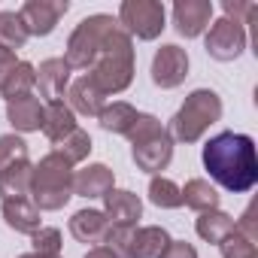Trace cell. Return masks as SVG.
<instances>
[{"mask_svg":"<svg viewBox=\"0 0 258 258\" xmlns=\"http://www.w3.org/2000/svg\"><path fill=\"white\" fill-rule=\"evenodd\" d=\"M115 28H118V19L103 16V13L82 19V22L73 28V34H70V40H67V49H64L67 67H70V70H88V67L97 61V55H100L106 37H109Z\"/></svg>","mask_w":258,"mask_h":258,"instance_id":"8992f818","label":"cell"},{"mask_svg":"<svg viewBox=\"0 0 258 258\" xmlns=\"http://www.w3.org/2000/svg\"><path fill=\"white\" fill-rule=\"evenodd\" d=\"M19 258H61V255H37V252H25V255H19Z\"/></svg>","mask_w":258,"mask_h":258,"instance_id":"8d00e7d4","label":"cell"},{"mask_svg":"<svg viewBox=\"0 0 258 258\" xmlns=\"http://www.w3.org/2000/svg\"><path fill=\"white\" fill-rule=\"evenodd\" d=\"M201 161H204V170L210 173L213 185H219L225 191L246 195L258 185V152H255V140L249 134L222 131V134L210 137L204 143Z\"/></svg>","mask_w":258,"mask_h":258,"instance_id":"6da1fadb","label":"cell"},{"mask_svg":"<svg viewBox=\"0 0 258 258\" xmlns=\"http://www.w3.org/2000/svg\"><path fill=\"white\" fill-rule=\"evenodd\" d=\"M219 118H222V97L213 88H195L173 112L167 134L173 137V143H198Z\"/></svg>","mask_w":258,"mask_h":258,"instance_id":"5b68a950","label":"cell"},{"mask_svg":"<svg viewBox=\"0 0 258 258\" xmlns=\"http://www.w3.org/2000/svg\"><path fill=\"white\" fill-rule=\"evenodd\" d=\"M204 49L213 61H237L246 49V28L231 22V19H219V22H210V31H207V40H204Z\"/></svg>","mask_w":258,"mask_h":258,"instance_id":"ba28073f","label":"cell"},{"mask_svg":"<svg viewBox=\"0 0 258 258\" xmlns=\"http://www.w3.org/2000/svg\"><path fill=\"white\" fill-rule=\"evenodd\" d=\"M167 246H170L167 228H161V225L134 228L131 243H127V258H161Z\"/></svg>","mask_w":258,"mask_h":258,"instance_id":"d6986e66","label":"cell"},{"mask_svg":"<svg viewBox=\"0 0 258 258\" xmlns=\"http://www.w3.org/2000/svg\"><path fill=\"white\" fill-rule=\"evenodd\" d=\"M31 246L37 255H61V231L58 228H40L37 234H31Z\"/></svg>","mask_w":258,"mask_h":258,"instance_id":"4dcf8cb0","label":"cell"},{"mask_svg":"<svg viewBox=\"0 0 258 258\" xmlns=\"http://www.w3.org/2000/svg\"><path fill=\"white\" fill-rule=\"evenodd\" d=\"M161 258H198V249L185 240H170V246L164 249Z\"/></svg>","mask_w":258,"mask_h":258,"instance_id":"836d02e7","label":"cell"},{"mask_svg":"<svg viewBox=\"0 0 258 258\" xmlns=\"http://www.w3.org/2000/svg\"><path fill=\"white\" fill-rule=\"evenodd\" d=\"M0 216H4L7 228H13L16 234H37L43 228V216L40 210L31 204V198H13L0 204Z\"/></svg>","mask_w":258,"mask_h":258,"instance_id":"ac0fdd59","label":"cell"},{"mask_svg":"<svg viewBox=\"0 0 258 258\" xmlns=\"http://www.w3.org/2000/svg\"><path fill=\"white\" fill-rule=\"evenodd\" d=\"M219 252H222V258H255V243L246 240L243 234L231 231V234L219 243Z\"/></svg>","mask_w":258,"mask_h":258,"instance_id":"f546056e","label":"cell"},{"mask_svg":"<svg viewBox=\"0 0 258 258\" xmlns=\"http://www.w3.org/2000/svg\"><path fill=\"white\" fill-rule=\"evenodd\" d=\"M234 231L237 234H243L246 240H252V243H258V222H255V204H249L243 213H240V219H234Z\"/></svg>","mask_w":258,"mask_h":258,"instance_id":"d6a6232c","label":"cell"},{"mask_svg":"<svg viewBox=\"0 0 258 258\" xmlns=\"http://www.w3.org/2000/svg\"><path fill=\"white\" fill-rule=\"evenodd\" d=\"M82 258H118V255H115L109 246H91V249H88Z\"/></svg>","mask_w":258,"mask_h":258,"instance_id":"d590c367","label":"cell"},{"mask_svg":"<svg viewBox=\"0 0 258 258\" xmlns=\"http://www.w3.org/2000/svg\"><path fill=\"white\" fill-rule=\"evenodd\" d=\"M167 22V10L158 0H124L118 7V25L127 37L137 40H158Z\"/></svg>","mask_w":258,"mask_h":258,"instance_id":"52a82bcc","label":"cell"},{"mask_svg":"<svg viewBox=\"0 0 258 258\" xmlns=\"http://www.w3.org/2000/svg\"><path fill=\"white\" fill-rule=\"evenodd\" d=\"M25 158H28V143L19 134H4L0 137V170H4L7 164L25 161Z\"/></svg>","mask_w":258,"mask_h":258,"instance_id":"f1b7e54d","label":"cell"},{"mask_svg":"<svg viewBox=\"0 0 258 258\" xmlns=\"http://www.w3.org/2000/svg\"><path fill=\"white\" fill-rule=\"evenodd\" d=\"M103 216L112 228H137L143 216V201L127 188H112L103 195Z\"/></svg>","mask_w":258,"mask_h":258,"instance_id":"7c38bea8","label":"cell"},{"mask_svg":"<svg viewBox=\"0 0 258 258\" xmlns=\"http://www.w3.org/2000/svg\"><path fill=\"white\" fill-rule=\"evenodd\" d=\"M149 73H152V82L158 88H164V91L179 88L185 82V76H188V55H185V49L176 46V43H164L155 52Z\"/></svg>","mask_w":258,"mask_h":258,"instance_id":"9c48e42d","label":"cell"},{"mask_svg":"<svg viewBox=\"0 0 258 258\" xmlns=\"http://www.w3.org/2000/svg\"><path fill=\"white\" fill-rule=\"evenodd\" d=\"M222 10H225V19H231V22H237V25H246V22H252L255 19V4H243V0H225L222 4Z\"/></svg>","mask_w":258,"mask_h":258,"instance_id":"1f68e13d","label":"cell"},{"mask_svg":"<svg viewBox=\"0 0 258 258\" xmlns=\"http://www.w3.org/2000/svg\"><path fill=\"white\" fill-rule=\"evenodd\" d=\"M31 170H34V164L28 158L16 161V164H7L4 170H0V198L4 201L28 198V191H31Z\"/></svg>","mask_w":258,"mask_h":258,"instance_id":"44dd1931","label":"cell"},{"mask_svg":"<svg viewBox=\"0 0 258 258\" xmlns=\"http://www.w3.org/2000/svg\"><path fill=\"white\" fill-rule=\"evenodd\" d=\"M124 137L131 140V158H134L137 170H143V173L158 176L173 161V137L167 134V127L149 112H140Z\"/></svg>","mask_w":258,"mask_h":258,"instance_id":"277c9868","label":"cell"},{"mask_svg":"<svg viewBox=\"0 0 258 258\" xmlns=\"http://www.w3.org/2000/svg\"><path fill=\"white\" fill-rule=\"evenodd\" d=\"M43 112H46V103H40V97H34V94H22V97L7 100V118L19 134L40 131L43 127Z\"/></svg>","mask_w":258,"mask_h":258,"instance_id":"9a60e30c","label":"cell"},{"mask_svg":"<svg viewBox=\"0 0 258 258\" xmlns=\"http://www.w3.org/2000/svg\"><path fill=\"white\" fill-rule=\"evenodd\" d=\"M31 204L40 213H55L73 198V164L55 149L43 155L31 170Z\"/></svg>","mask_w":258,"mask_h":258,"instance_id":"3957f363","label":"cell"},{"mask_svg":"<svg viewBox=\"0 0 258 258\" xmlns=\"http://www.w3.org/2000/svg\"><path fill=\"white\" fill-rule=\"evenodd\" d=\"M109 219L103 216V210H76L70 216V234L85 243V246H103L106 237H109Z\"/></svg>","mask_w":258,"mask_h":258,"instance_id":"4fadbf2b","label":"cell"},{"mask_svg":"<svg viewBox=\"0 0 258 258\" xmlns=\"http://www.w3.org/2000/svg\"><path fill=\"white\" fill-rule=\"evenodd\" d=\"M25 43H28V31L22 25V16L16 10H4V13H0V46L16 52Z\"/></svg>","mask_w":258,"mask_h":258,"instance_id":"4316f807","label":"cell"},{"mask_svg":"<svg viewBox=\"0 0 258 258\" xmlns=\"http://www.w3.org/2000/svg\"><path fill=\"white\" fill-rule=\"evenodd\" d=\"M55 152H58V155H64L70 164L85 161V158L91 155V137H88V131L76 127V131H73L70 137H64V140L58 143V149H55Z\"/></svg>","mask_w":258,"mask_h":258,"instance_id":"83f0119b","label":"cell"},{"mask_svg":"<svg viewBox=\"0 0 258 258\" xmlns=\"http://www.w3.org/2000/svg\"><path fill=\"white\" fill-rule=\"evenodd\" d=\"M37 85V67L31 61H19L16 70L7 76V82L0 85V94H4L7 100L13 97H22V94H31V88Z\"/></svg>","mask_w":258,"mask_h":258,"instance_id":"d4e9b609","label":"cell"},{"mask_svg":"<svg viewBox=\"0 0 258 258\" xmlns=\"http://www.w3.org/2000/svg\"><path fill=\"white\" fill-rule=\"evenodd\" d=\"M67 106H70L73 112H79V115L97 118V115L103 112V106H106V94H103L88 76H79V79H73L70 88H67Z\"/></svg>","mask_w":258,"mask_h":258,"instance_id":"2e32d148","label":"cell"},{"mask_svg":"<svg viewBox=\"0 0 258 258\" xmlns=\"http://www.w3.org/2000/svg\"><path fill=\"white\" fill-rule=\"evenodd\" d=\"M210 22H213L210 0H176L173 4V28L179 37L195 40L210 28Z\"/></svg>","mask_w":258,"mask_h":258,"instance_id":"8fae6325","label":"cell"},{"mask_svg":"<svg viewBox=\"0 0 258 258\" xmlns=\"http://www.w3.org/2000/svg\"><path fill=\"white\" fill-rule=\"evenodd\" d=\"M112 188H115V173L106 164H88L79 173H73V195H79L85 201L103 198Z\"/></svg>","mask_w":258,"mask_h":258,"instance_id":"e0dca14e","label":"cell"},{"mask_svg":"<svg viewBox=\"0 0 258 258\" xmlns=\"http://www.w3.org/2000/svg\"><path fill=\"white\" fill-rule=\"evenodd\" d=\"M149 201L158 210H176V207H182V191H179V185L173 179L158 173V176L149 179Z\"/></svg>","mask_w":258,"mask_h":258,"instance_id":"484cf974","label":"cell"},{"mask_svg":"<svg viewBox=\"0 0 258 258\" xmlns=\"http://www.w3.org/2000/svg\"><path fill=\"white\" fill-rule=\"evenodd\" d=\"M106 97L109 94H121L127 85L134 82V40L121 31V25L106 37L97 61L88 67L85 73Z\"/></svg>","mask_w":258,"mask_h":258,"instance_id":"7a4b0ae2","label":"cell"},{"mask_svg":"<svg viewBox=\"0 0 258 258\" xmlns=\"http://www.w3.org/2000/svg\"><path fill=\"white\" fill-rule=\"evenodd\" d=\"M182 191V204L195 213H207V210H219V188L210 179H188Z\"/></svg>","mask_w":258,"mask_h":258,"instance_id":"cb8c5ba5","label":"cell"},{"mask_svg":"<svg viewBox=\"0 0 258 258\" xmlns=\"http://www.w3.org/2000/svg\"><path fill=\"white\" fill-rule=\"evenodd\" d=\"M137 115H140V109L137 106H131V103H124V100H115V103H106L103 106V112L97 115V121H100V127L106 134H127L131 131V124L137 121Z\"/></svg>","mask_w":258,"mask_h":258,"instance_id":"7402d4cb","label":"cell"},{"mask_svg":"<svg viewBox=\"0 0 258 258\" xmlns=\"http://www.w3.org/2000/svg\"><path fill=\"white\" fill-rule=\"evenodd\" d=\"M16 64H19L16 52H10V49H4V46H0V85H4V82H7V76L16 70Z\"/></svg>","mask_w":258,"mask_h":258,"instance_id":"e575fe53","label":"cell"},{"mask_svg":"<svg viewBox=\"0 0 258 258\" xmlns=\"http://www.w3.org/2000/svg\"><path fill=\"white\" fill-rule=\"evenodd\" d=\"M70 67L64 58H46L40 67H37V88L40 94L52 103V100H64L67 88H70Z\"/></svg>","mask_w":258,"mask_h":258,"instance_id":"5bb4252c","label":"cell"},{"mask_svg":"<svg viewBox=\"0 0 258 258\" xmlns=\"http://www.w3.org/2000/svg\"><path fill=\"white\" fill-rule=\"evenodd\" d=\"M195 231H198V237L201 240H207V243H222L231 231H234V216H228V213H222V210H207V213H198V219H195Z\"/></svg>","mask_w":258,"mask_h":258,"instance_id":"603a6c76","label":"cell"},{"mask_svg":"<svg viewBox=\"0 0 258 258\" xmlns=\"http://www.w3.org/2000/svg\"><path fill=\"white\" fill-rule=\"evenodd\" d=\"M76 112L64 103V100H52V103H46V112H43V127L40 131L49 137V143H61L64 137H70L73 131H76Z\"/></svg>","mask_w":258,"mask_h":258,"instance_id":"ffe728a7","label":"cell"},{"mask_svg":"<svg viewBox=\"0 0 258 258\" xmlns=\"http://www.w3.org/2000/svg\"><path fill=\"white\" fill-rule=\"evenodd\" d=\"M67 10H70L67 0H28L19 10V16L28 37H49L58 28V22L67 16Z\"/></svg>","mask_w":258,"mask_h":258,"instance_id":"30bf717a","label":"cell"}]
</instances>
